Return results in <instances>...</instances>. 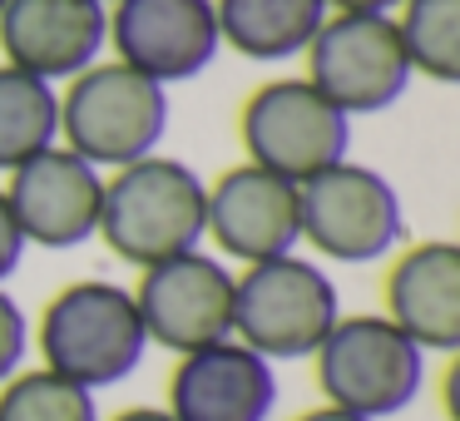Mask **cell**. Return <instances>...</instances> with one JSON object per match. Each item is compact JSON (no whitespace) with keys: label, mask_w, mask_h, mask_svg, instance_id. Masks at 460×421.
Here are the masks:
<instances>
[{"label":"cell","mask_w":460,"mask_h":421,"mask_svg":"<svg viewBox=\"0 0 460 421\" xmlns=\"http://www.w3.org/2000/svg\"><path fill=\"white\" fill-rule=\"evenodd\" d=\"M213 15H218V40L233 55L278 65L307 50L332 11L327 0H213Z\"/></svg>","instance_id":"16"},{"label":"cell","mask_w":460,"mask_h":421,"mask_svg":"<svg viewBox=\"0 0 460 421\" xmlns=\"http://www.w3.org/2000/svg\"><path fill=\"white\" fill-rule=\"evenodd\" d=\"M337 318V282L302 253H282L233 273V337L268 362L312 357Z\"/></svg>","instance_id":"4"},{"label":"cell","mask_w":460,"mask_h":421,"mask_svg":"<svg viewBox=\"0 0 460 421\" xmlns=\"http://www.w3.org/2000/svg\"><path fill=\"white\" fill-rule=\"evenodd\" d=\"M401 0H327V11H367V15H391Z\"/></svg>","instance_id":"22"},{"label":"cell","mask_w":460,"mask_h":421,"mask_svg":"<svg viewBox=\"0 0 460 421\" xmlns=\"http://www.w3.org/2000/svg\"><path fill=\"white\" fill-rule=\"evenodd\" d=\"M110 50L154 85H183L218 60L213 0H110Z\"/></svg>","instance_id":"10"},{"label":"cell","mask_w":460,"mask_h":421,"mask_svg":"<svg viewBox=\"0 0 460 421\" xmlns=\"http://www.w3.org/2000/svg\"><path fill=\"white\" fill-rule=\"evenodd\" d=\"M110 421H173L164 407H124V411H114Z\"/></svg>","instance_id":"23"},{"label":"cell","mask_w":460,"mask_h":421,"mask_svg":"<svg viewBox=\"0 0 460 421\" xmlns=\"http://www.w3.org/2000/svg\"><path fill=\"white\" fill-rule=\"evenodd\" d=\"M238 134L248 164L302 184L351 149V120L307 80H268L243 100Z\"/></svg>","instance_id":"7"},{"label":"cell","mask_w":460,"mask_h":421,"mask_svg":"<svg viewBox=\"0 0 460 421\" xmlns=\"http://www.w3.org/2000/svg\"><path fill=\"white\" fill-rule=\"evenodd\" d=\"M164 411L173 421H272L278 372L238 337L208 342V347L179 357Z\"/></svg>","instance_id":"14"},{"label":"cell","mask_w":460,"mask_h":421,"mask_svg":"<svg viewBox=\"0 0 460 421\" xmlns=\"http://www.w3.org/2000/svg\"><path fill=\"white\" fill-rule=\"evenodd\" d=\"M0 421H100L94 391L65 381L50 367H21L0 381Z\"/></svg>","instance_id":"19"},{"label":"cell","mask_w":460,"mask_h":421,"mask_svg":"<svg viewBox=\"0 0 460 421\" xmlns=\"http://www.w3.org/2000/svg\"><path fill=\"white\" fill-rule=\"evenodd\" d=\"M25 233H21V223H15V213H11V199H5V189H0V288H5V278H11L15 268H21V258H25Z\"/></svg>","instance_id":"21"},{"label":"cell","mask_w":460,"mask_h":421,"mask_svg":"<svg viewBox=\"0 0 460 421\" xmlns=\"http://www.w3.org/2000/svg\"><path fill=\"white\" fill-rule=\"evenodd\" d=\"M302 55H307L302 80L327 94L347 120L391 110L416 80L391 15L332 11Z\"/></svg>","instance_id":"8"},{"label":"cell","mask_w":460,"mask_h":421,"mask_svg":"<svg viewBox=\"0 0 460 421\" xmlns=\"http://www.w3.org/2000/svg\"><path fill=\"white\" fill-rule=\"evenodd\" d=\"M25 352H31V318L11 292L0 288V381H11L25 367Z\"/></svg>","instance_id":"20"},{"label":"cell","mask_w":460,"mask_h":421,"mask_svg":"<svg viewBox=\"0 0 460 421\" xmlns=\"http://www.w3.org/2000/svg\"><path fill=\"white\" fill-rule=\"evenodd\" d=\"M297 228L312 253L332 263H381L406 233L401 193L367 164H332L297 184Z\"/></svg>","instance_id":"6"},{"label":"cell","mask_w":460,"mask_h":421,"mask_svg":"<svg viewBox=\"0 0 460 421\" xmlns=\"http://www.w3.org/2000/svg\"><path fill=\"white\" fill-rule=\"evenodd\" d=\"M297 421H367V417H351V411H341V407H327V401H322V407L302 411Z\"/></svg>","instance_id":"24"},{"label":"cell","mask_w":460,"mask_h":421,"mask_svg":"<svg viewBox=\"0 0 460 421\" xmlns=\"http://www.w3.org/2000/svg\"><path fill=\"white\" fill-rule=\"evenodd\" d=\"M169 134V90L119 60H94L60 94V144L94 169H124L159 154Z\"/></svg>","instance_id":"3"},{"label":"cell","mask_w":460,"mask_h":421,"mask_svg":"<svg viewBox=\"0 0 460 421\" xmlns=\"http://www.w3.org/2000/svg\"><path fill=\"white\" fill-rule=\"evenodd\" d=\"M317 362V387L327 407H341L351 417L386 421L406 411L426 387V352L381 312H341L322 347L312 352Z\"/></svg>","instance_id":"5"},{"label":"cell","mask_w":460,"mask_h":421,"mask_svg":"<svg viewBox=\"0 0 460 421\" xmlns=\"http://www.w3.org/2000/svg\"><path fill=\"white\" fill-rule=\"evenodd\" d=\"M203 238L223 248L233 263H268L302 248L297 228V184L268 174L258 164H233L208 184V213H203Z\"/></svg>","instance_id":"13"},{"label":"cell","mask_w":460,"mask_h":421,"mask_svg":"<svg viewBox=\"0 0 460 421\" xmlns=\"http://www.w3.org/2000/svg\"><path fill=\"white\" fill-rule=\"evenodd\" d=\"M381 318L396 322L420 352L460 347V248L450 238L411 243L391 258L381 282Z\"/></svg>","instance_id":"15"},{"label":"cell","mask_w":460,"mask_h":421,"mask_svg":"<svg viewBox=\"0 0 460 421\" xmlns=\"http://www.w3.org/2000/svg\"><path fill=\"white\" fill-rule=\"evenodd\" d=\"M129 292L149 332V347H169L183 357L233 337V273L203 248L139 268V282Z\"/></svg>","instance_id":"9"},{"label":"cell","mask_w":460,"mask_h":421,"mask_svg":"<svg viewBox=\"0 0 460 421\" xmlns=\"http://www.w3.org/2000/svg\"><path fill=\"white\" fill-rule=\"evenodd\" d=\"M60 144V90L35 75L0 65V174Z\"/></svg>","instance_id":"17"},{"label":"cell","mask_w":460,"mask_h":421,"mask_svg":"<svg viewBox=\"0 0 460 421\" xmlns=\"http://www.w3.org/2000/svg\"><path fill=\"white\" fill-rule=\"evenodd\" d=\"M104 5H110V0H104Z\"/></svg>","instance_id":"26"},{"label":"cell","mask_w":460,"mask_h":421,"mask_svg":"<svg viewBox=\"0 0 460 421\" xmlns=\"http://www.w3.org/2000/svg\"><path fill=\"white\" fill-rule=\"evenodd\" d=\"M5 199H11V213L31 248H80L100 233L104 169H94L90 159H80L65 144H50L45 154L11 169Z\"/></svg>","instance_id":"11"},{"label":"cell","mask_w":460,"mask_h":421,"mask_svg":"<svg viewBox=\"0 0 460 421\" xmlns=\"http://www.w3.org/2000/svg\"><path fill=\"white\" fill-rule=\"evenodd\" d=\"M35 347H40V367L60 372L65 381L84 391H104L129 381L144 367L149 332H144L129 288L104 278H80L65 282L45 302L40 322H35Z\"/></svg>","instance_id":"2"},{"label":"cell","mask_w":460,"mask_h":421,"mask_svg":"<svg viewBox=\"0 0 460 421\" xmlns=\"http://www.w3.org/2000/svg\"><path fill=\"white\" fill-rule=\"evenodd\" d=\"M0 50L5 65L35 80L70 85L110 50V5L104 0H5Z\"/></svg>","instance_id":"12"},{"label":"cell","mask_w":460,"mask_h":421,"mask_svg":"<svg viewBox=\"0 0 460 421\" xmlns=\"http://www.w3.org/2000/svg\"><path fill=\"white\" fill-rule=\"evenodd\" d=\"M391 21H396L411 75L430 85L460 80V0H401Z\"/></svg>","instance_id":"18"},{"label":"cell","mask_w":460,"mask_h":421,"mask_svg":"<svg viewBox=\"0 0 460 421\" xmlns=\"http://www.w3.org/2000/svg\"><path fill=\"white\" fill-rule=\"evenodd\" d=\"M203 213H208V184L183 159H134L124 169H110L100 199V233L114 258L134 268H154L164 258L199 248Z\"/></svg>","instance_id":"1"},{"label":"cell","mask_w":460,"mask_h":421,"mask_svg":"<svg viewBox=\"0 0 460 421\" xmlns=\"http://www.w3.org/2000/svg\"><path fill=\"white\" fill-rule=\"evenodd\" d=\"M0 5H5V0H0Z\"/></svg>","instance_id":"25"}]
</instances>
